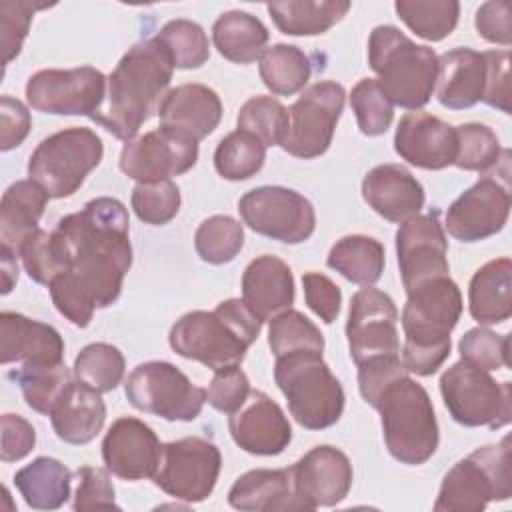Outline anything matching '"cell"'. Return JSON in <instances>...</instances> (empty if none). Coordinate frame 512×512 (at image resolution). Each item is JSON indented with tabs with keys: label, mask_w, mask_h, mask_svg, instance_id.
<instances>
[{
	"label": "cell",
	"mask_w": 512,
	"mask_h": 512,
	"mask_svg": "<svg viewBox=\"0 0 512 512\" xmlns=\"http://www.w3.org/2000/svg\"><path fill=\"white\" fill-rule=\"evenodd\" d=\"M486 88L484 52L460 46L438 58L436 98L448 110H466L478 104Z\"/></svg>",
	"instance_id": "28"
},
{
	"label": "cell",
	"mask_w": 512,
	"mask_h": 512,
	"mask_svg": "<svg viewBox=\"0 0 512 512\" xmlns=\"http://www.w3.org/2000/svg\"><path fill=\"white\" fill-rule=\"evenodd\" d=\"M368 64L392 104L418 110L430 102L438 78V56L432 48L412 42L396 26L382 24L370 32Z\"/></svg>",
	"instance_id": "6"
},
{
	"label": "cell",
	"mask_w": 512,
	"mask_h": 512,
	"mask_svg": "<svg viewBox=\"0 0 512 512\" xmlns=\"http://www.w3.org/2000/svg\"><path fill=\"white\" fill-rule=\"evenodd\" d=\"M460 358L480 370H500L510 366V336L488 328H470L458 342Z\"/></svg>",
	"instance_id": "50"
},
{
	"label": "cell",
	"mask_w": 512,
	"mask_h": 512,
	"mask_svg": "<svg viewBox=\"0 0 512 512\" xmlns=\"http://www.w3.org/2000/svg\"><path fill=\"white\" fill-rule=\"evenodd\" d=\"M16 254L20 256L28 276L38 284L50 286L64 272L62 256L58 252L54 236L52 232H46L42 228L30 232Z\"/></svg>",
	"instance_id": "49"
},
{
	"label": "cell",
	"mask_w": 512,
	"mask_h": 512,
	"mask_svg": "<svg viewBox=\"0 0 512 512\" xmlns=\"http://www.w3.org/2000/svg\"><path fill=\"white\" fill-rule=\"evenodd\" d=\"M76 494H74V502L72 508L76 512H84V510H100V508H120L116 504V496H114V486L110 482L108 470L102 468H94V466H82L76 470Z\"/></svg>",
	"instance_id": "53"
},
{
	"label": "cell",
	"mask_w": 512,
	"mask_h": 512,
	"mask_svg": "<svg viewBox=\"0 0 512 512\" xmlns=\"http://www.w3.org/2000/svg\"><path fill=\"white\" fill-rule=\"evenodd\" d=\"M46 8V4L28 0H2L0 2V50L2 64L8 66L22 50L28 36L34 12Z\"/></svg>",
	"instance_id": "51"
},
{
	"label": "cell",
	"mask_w": 512,
	"mask_h": 512,
	"mask_svg": "<svg viewBox=\"0 0 512 512\" xmlns=\"http://www.w3.org/2000/svg\"><path fill=\"white\" fill-rule=\"evenodd\" d=\"M440 394L452 420L462 426L496 430L512 420V384L496 382L486 370L464 360L444 370Z\"/></svg>",
	"instance_id": "10"
},
{
	"label": "cell",
	"mask_w": 512,
	"mask_h": 512,
	"mask_svg": "<svg viewBox=\"0 0 512 512\" xmlns=\"http://www.w3.org/2000/svg\"><path fill=\"white\" fill-rule=\"evenodd\" d=\"M468 308L478 324H500L512 314V262L494 258L480 266L468 286Z\"/></svg>",
	"instance_id": "31"
},
{
	"label": "cell",
	"mask_w": 512,
	"mask_h": 512,
	"mask_svg": "<svg viewBox=\"0 0 512 512\" xmlns=\"http://www.w3.org/2000/svg\"><path fill=\"white\" fill-rule=\"evenodd\" d=\"M162 456L156 432L132 416L118 418L102 440V458L110 474L122 480L152 478Z\"/></svg>",
	"instance_id": "22"
},
{
	"label": "cell",
	"mask_w": 512,
	"mask_h": 512,
	"mask_svg": "<svg viewBox=\"0 0 512 512\" xmlns=\"http://www.w3.org/2000/svg\"><path fill=\"white\" fill-rule=\"evenodd\" d=\"M394 150L416 168L442 170L456 160V128L428 112H408L396 126Z\"/></svg>",
	"instance_id": "23"
},
{
	"label": "cell",
	"mask_w": 512,
	"mask_h": 512,
	"mask_svg": "<svg viewBox=\"0 0 512 512\" xmlns=\"http://www.w3.org/2000/svg\"><path fill=\"white\" fill-rule=\"evenodd\" d=\"M198 142L170 128H156L132 138L120 152V170L136 182L170 180L194 168Z\"/></svg>",
	"instance_id": "17"
},
{
	"label": "cell",
	"mask_w": 512,
	"mask_h": 512,
	"mask_svg": "<svg viewBox=\"0 0 512 512\" xmlns=\"http://www.w3.org/2000/svg\"><path fill=\"white\" fill-rule=\"evenodd\" d=\"M160 126L182 132L196 142L210 136L222 118L220 96L204 84H180L164 96L158 108Z\"/></svg>",
	"instance_id": "25"
},
{
	"label": "cell",
	"mask_w": 512,
	"mask_h": 512,
	"mask_svg": "<svg viewBox=\"0 0 512 512\" xmlns=\"http://www.w3.org/2000/svg\"><path fill=\"white\" fill-rule=\"evenodd\" d=\"M486 58V88L482 102L510 114V52L508 50H488Z\"/></svg>",
	"instance_id": "55"
},
{
	"label": "cell",
	"mask_w": 512,
	"mask_h": 512,
	"mask_svg": "<svg viewBox=\"0 0 512 512\" xmlns=\"http://www.w3.org/2000/svg\"><path fill=\"white\" fill-rule=\"evenodd\" d=\"M62 358L64 340L54 326L18 312L0 314V362L4 366L10 362H62Z\"/></svg>",
	"instance_id": "26"
},
{
	"label": "cell",
	"mask_w": 512,
	"mask_h": 512,
	"mask_svg": "<svg viewBox=\"0 0 512 512\" xmlns=\"http://www.w3.org/2000/svg\"><path fill=\"white\" fill-rule=\"evenodd\" d=\"M0 270H2V294H8L18 280V264H16L14 252L0 248Z\"/></svg>",
	"instance_id": "59"
},
{
	"label": "cell",
	"mask_w": 512,
	"mask_h": 512,
	"mask_svg": "<svg viewBox=\"0 0 512 512\" xmlns=\"http://www.w3.org/2000/svg\"><path fill=\"white\" fill-rule=\"evenodd\" d=\"M250 382L240 364L226 366L214 372V378L206 390V402L218 412H236L250 394Z\"/></svg>",
	"instance_id": "52"
},
{
	"label": "cell",
	"mask_w": 512,
	"mask_h": 512,
	"mask_svg": "<svg viewBox=\"0 0 512 512\" xmlns=\"http://www.w3.org/2000/svg\"><path fill=\"white\" fill-rule=\"evenodd\" d=\"M344 86L334 80H320L302 90L288 108V128L282 148L296 158L322 156L330 144L344 110Z\"/></svg>",
	"instance_id": "12"
},
{
	"label": "cell",
	"mask_w": 512,
	"mask_h": 512,
	"mask_svg": "<svg viewBox=\"0 0 512 512\" xmlns=\"http://www.w3.org/2000/svg\"><path fill=\"white\" fill-rule=\"evenodd\" d=\"M304 286V300L308 308L326 324H332L342 306V292L340 288L320 272H306L302 276Z\"/></svg>",
	"instance_id": "54"
},
{
	"label": "cell",
	"mask_w": 512,
	"mask_h": 512,
	"mask_svg": "<svg viewBox=\"0 0 512 512\" xmlns=\"http://www.w3.org/2000/svg\"><path fill=\"white\" fill-rule=\"evenodd\" d=\"M124 394L134 408L172 422L196 420L206 404V390L162 360L138 364L124 382Z\"/></svg>",
	"instance_id": "11"
},
{
	"label": "cell",
	"mask_w": 512,
	"mask_h": 512,
	"mask_svg": "<svg viewBox=\"0 0 512 512\" xmlns=\"http://www.w3.org/2000/svg\"><path fill=\"white\" fill-rule=\"evenodd\" d=\"M180 188L172 180L138 182L132 190V210L144 224L164 226L180 210Z\"/></svg>",
	"instance_id": "48"
},
{
	"label": "cell",
	"mask_w": 512,
	"mask_h": 512,
	"mask_svg": "<svg viewBox=\"0 0 512 512\" xmlns=\"http://www.w3.org/2000/svg\"><path fill=\"white\" fill-rule=\"evenodd\" d=\"M64 272L48 286L56 310L86 328L94 310L114 304L132 266L130 218L118 198L100 196L52 230Z\"/></svg>",
	"instance_id": "1"
},
{
	"label": "cell",
	"mask_w": 512,
	"mask_h": 512,
	"mask_svg": "<svg viewBox=\"0 0 512 512\" xmlns=\"http://www.w3.org/2000/svg\"><path fill=\"white\" fill-rule=\"evenodd\" d=\"M48 192L34 180H18L6 188L0 202V242L2 248L18 252L24 238L38 228L48 204Z\"/></svg>",
	"instance_id": "32"
},
{
	"label": "cell",
	"mask_w": 512,
	"mask_h": 512,
	"mask_svg": "<svg viewBox=\"0 0 512 512\" xmlns=\"http://www.w3.org/2000/svg\"><path fill=\"white\" fill-rule=\"evenodd\" d=\"M396 254L404 290L450 276L448 266V240L438 212L416 214L400 224L396 232Z\"/></svg>",
	"instance_id": "19"
},
{
	"label": "cell",
	"mask_w": 512,
	"mask_h": 512,
	"mask_svg": "<svg viewBox=\"0 0 512 512\" xmlns=\"http://www.w3.org/2000/svg\"><path fill=\"white\" fill-rule=\"evenodd\" d=\"M48 416L62 442L88 444L106 422V404L98 390L76 378L60 392Z\"/></svg>",
	"instance_id": "27"
},
{
	"label": "cell",
	"mask_w": 512,
	"mask_h": 512,
	"mask_svg": "<svg viewBox=\"0 0 512 512\" xmlns=\"http://www.w3.org/2000/svg\"><path fill=\"white\" fill-rule=\"evenodd\" d=\"M370 406L380 412L384 444L394 460L420 466L432 458L440 440L434 406L408 372L384 384Z\"/></svg>",
	"instance_id": "5"
},
{
	"label": "cell",
	"mask_w": 512,
	"mask_h": 512,
	"mask_svg": "<svg viewBox=\"0 0 512 512\" xmlns=\"http://www.w3.org/2000/svg\"><path fill=\"white\" fill-rule=\"evenodd\" d=\"M266 160V146L244 130H234L224 136L214 152L216 172L226 180H248Z\"/></svg>",
	"instance_id": "40"
},
{
	"label": "cell",
	"mask_w": 512,
	"mask_h": 512,
	"mask_svg": "<svg viewBox=\"0 0 512 512\" xmlns=\"http://www.w3.org/2000/svg\"><path fill=\"white\" fill-rule=\"evenodd\" d=\"M228 504L236 510H310L294 492L290 470L256 468L242 474L228 492Z\"/></svg>",
	"instance_id": "30"
},
{
	"label": "cell",
	"mask_w": 512,
	"mask_h": 512,
	"mask_svg": "<svg viewBox=\"0 0 512 512\" xmlns=\"http://www.w3.org/2000/svg\"><path fill=\"white\" fill-rule=\"evenodd\" d=\"M104 144L90 128H64L44 138L28 160V176L50 198L72 196L102 162Z\"/></svg>",
	"instance_id": "9"
},
{
	"label": "cell",
	"mask_w": 512,
	"mask_h": 512,
	"mask_svg": "<svg viewBox=\"0 0 512 512\" xmlns=\"http://www.w3.org/2000/svg\"><path fill=\"white\" fill-rule=\"evenodd\" d=\"M236 124L266 148L280 146L288 128V108L272 96H252L242 104Z\"/></svg>",
	"instance_id": "45"
},
{
	"label": "cell",
	"mask_w": 512,
	"mask_h": 512,
	"mask_svg": "<svg viewBox=\"0 0 512 512\" xmlns=\"http://www.w3.org/2000/svg\"><path fill=\"white\" fill-rule=\"evenodd\" d=\"M268 346L276 358L298 350L322 352L324 336L302 312L288 308L272 316L268 326Z\"/></svg>",
	"instance_id": "44"
},
{
	"label": "cell",
	"mask_w": 512,
	"mask_h": 512,
	"mask_svg": "<svg viewBox=\"0 0 512 512\" xmlns=\"http://www.w3.org/2000/svg\"><path fill=\"white\" fill-rule=\"evenodd\" d=\"M258 72L272 94L292 96L308 84L312 62L298 46L274 44L262 52Z\"/></svg>",
	"instance_id": "37"
},
{
	"label": "cell",
	"mask_w": 512,
	"mask_h": 512,
	"mask_svg": "<svg viewBox=\"0 0 512 512\" xmlns=\"http://www.w3.org/2000/svg\"><path fill=\"white\" fill-rule=\"evenodd\" d=\"M108 78L94 66L68 70H40L26 82L28 104L44 114L88 116L100 112L106 98Z\"/></svg>",
	"instance_id": "15"
},
{
	"label": "cell",
	"mask_w": 512,
	"mask_h": 512,
	"mask_svg": "<svg viewBox=\"0 0 512 512\" xmlns=\"http://www.w3.org/2000/svg\"><path fill=\"white\" fill-rule=\"evenodd\" d=\"M126 362L122 352L106 342H94L80 350L74 360V376L98 390L112 392L124 378Z\"/></svg>",
	"instance_id": "43"
},
{
	"label": "cell",
	"mask_w": 512,
	"mask_h": 512,
	"mask_svg": "<svg viewBox=\"0 0 512 512\" xmlns=\"http://www.w3.org/2000/svg\"><path fill=\"white\" fill-rule=\"evenodd\" d=\"M8 378L20 386L24 402L40 414L50 412L60 392L72 380L64 362L22 364L20 368L8 372Z\"/></svg>",
	"instance_id": "38"
},
{
	"label": "cell",
	"mask_w": 512,
	"mask_h": 512,
	"mask_svg": "<svg viewBox=\"0 0 512 512\" xmlns=\"http://www.w3.org/2000/svg\"><path fill=\"white\" fill-rule=\"evenodd\" d=\"M32 120L28 108L12 98V96H2L0 98V150L8 152L16 146H20L28 132H30Z\"/></svg>",
	"instance_id": "58"
},
{
	"label": "cell",
	"mask_w": 512,
	"mask_h": 512,
	"mask_svg": "<svg viewBox=\"0 0 512 512\" xmlns=\"http://www.w3.org/2000/svg\"><path fill=\"white\" fill-rule=\"evenodd\" d=\"M394 10L416 36L428 42L450 36L460 16V4L454 0H398Z\"/></svg>",
	"instance_id": "39"
},
{
	"label": "cell",
	"mask_w": 512,
	"mask_h": 512,
	"mask_svg": "<svg viewBox=\"0 0 512 512\" xmlns=\"http://www.w3.org/2000/svg\"><path fill=\"white\" fill-rule=\"evenodd\" d=\"M242 300L262 322L288 310L294 302L290 266L272 254L254 258L242 274Z\"/></svg>",
	"instance_id": "29"
},
{
	"label": "cell",
	"mask_w": 512,
	"mask_h": 512,
	"mask_svg": "<svg viewBox=\"0 0 512 512\" xmlns=\"http://www.w3.org/2000/svg\"><path fill=\"white\" fill-rule=\"evenodd\" d=\"M238 212L256 234L284 244L306 242L316 228L312 202L284 186H260L246 192L238 200Z\"/></svg>",
	"instance_id": "14"
},
{
	"label": "cell",
	"mask_w": 512,
	"mask_h": 512,
	"mask_svg": "<svg viewBox=\"0 0 512 512\" xmlns=\"http://www.w3.org/2000/svg\"><path fill=\"white\" fill-rule=\"evenodd\" d=\"M406 294L400 360L408 374L432 376L450 354V332L462 314V294L450 276L428 280Z\"/></svg>",
	"instance_id": "3"
},
{
	"label": "cell",
	"mask_w": 512,
	"mask_h": 512,
	"mask_svg": "<svg viewBox=\"0 0 512 512\" xmlns=\"http://www.w3.org/2000/svg\"><path fill=\"white\" fill-rule=\"evenodd\" d=\"M346 0H288L266 6L276 28L288 36H316L336 26L350 10Z\"/></svg>",
	"instance_id": "35"
},
{
	"label": "cell",
	"mask_w": 512,
	"mask_h": 512,
	"mask_svg": "<svg viewBox=\"0 0 512 512\" xmlns=\"http://www.w3.org/2000/svg\"><path fill=\"white\" fill-rule=\"evenodd\" d=\"M220 468L222 456L214 442L186 436L162 444L160 464L152 480L168 496L194 504L212 494Z\"/></svg>",
	"instance_id": "13"
},
{
	"label": "cell",
	"mask_w": 512,
	"mask_h": 512,
	"mask_svg": "<svg viewBox=\"0 0 512 512\" xmlns=\"http://www.w3.org/2000/svg\"><path fill=\"white\" fill-rule=\"evenodd\" d=\"M326 264L354 284L372 286L384 272L386 254L380 240L364 234H350L336 240L328 252Z\"/></svg>",
	"instance_id": "36"
},
{
	"label": "cell",
	"mask_w": 512,
	"mask_h": 512,
	"mask_svg": "<svg viewBox=\"0 0 512 512\" xmlns=\"http://www.w3.org/2000/svg\"><path fill=\"white\" fill-rule=\"evenodd\" d=\"M244 246V226L226 214L206 218L194 234V248L208 264L232 262Z\"/></svg>",
	"instance_id": "42"
},
{
	"label": "cell",
	"mask_w": 512,
	"mask_h": 512,
	"mask_svg": "<svg viewBox=\"0 0 512 512\" xmlns=\"http://www.w3.org/2000/svg\"><path fill=\"white\" fill-rule=\"evenodd\" d=\"M512 4L508 0L484 2L474 16V26L478 34L500 46H510L512 42Z\"/></svg>",
	"instance_id": "56"
},
{
	"label": "cell",
	"mask_w": 512,
	"mask_h": 512,
	"mask_svg": "<svg viewBox=\"0 0 512 512\" xmlns=\"http://www.w3.org/2000/svg\"><path fill=\"white\" fill-rule=\"evenodd\" d=\"M174 64L156 38L128 48L108 76L106 106L92 118L114 138L130 142L140 126L158 114L168 94Z\"/></svg>",
	"instance_id": "2"
},
{
	"label": "cell",
	"mask_w": 512,
	"mask_h": 512,
	"mask_svg": "<svg viewBox=\"0 0 512 512\" xmlns=\"http://www.w3.org/2000/svg\"><path fill=\"white\" fill-rule=\"evenodd\" d=\"M274 380L294 420L306 430H324L344 412V388L322 352L298 350L276 358Z\"/></svg>",
	"instance_id": "7"
},
{
	"label": "cell",
	"mask_w": 512,
	"mask_h": 512,
	"mask_svg": "<svg viewBox=\"0 0 512 512\" xmlns=\"http://www.w3.org/2000/svg\"><path fill=\"white\" fill-rule=\"evenodd\" d=\"M288 470L294 492L310 510L342 502L350 492L354 476L348 456L328 444L314 446Z\"/></svg>",
	"instance_id": "20"
},
{
	"label": "cell",
	"mask_w": 512,
	"mask_h": 512,
	"mask_svg": "<svg viewBox=\"0 0 512 512\" xmlns=\"http://www.w3.org/2000/svg\"><path fill=\"white\" fill-rule=\"evenodd\" d=\"M268 28L260 18L244 10H230L216 18L212 26V42L216 50L230 62L250 64L260 60L268 42Z\"/></svg>",
	"instance_id": "34"
},
{
	"label": "cell",
	"mask_w": 512,
	"mask_h": 512,
	"mask_svg": "<svg viewBox=\"0 0 512 512\" xmlns=\"http://www.w3.org/2000/svg\"><path fill=\"white\" fill-rule=\"evenodd\" d=\"M24 502L34 510H56L70 498L72 472L56 458L38 456L14 474Z\"/></svg>",
	"instance_id": "33"
},
{
	"label": "cell",
	"mask_w": 512,
	"mask_h": 512,
	"mask_svg": "<svg viewBox=\"0 0 512 512\" xmlns=\"http://www.w3.org/2000/svg\"><path fill=\"white\" fill-rule=\"evenodd\" d=\"M262 320L240 298L222 300L212 312L194 310L174 322L170 348L210 370L240 364L262 330Z\"/></svg>",
	"instance_id": "4"
},
{
	"label": "cell",
	"mask_w": 512,
	"mask_h": 512,
	"mask_svg": "<svg viewBox=\"0 0 512 512\" xmlns=\"http://www.w3.org/2000/svg\"><path fill=\"white\" fill-rule=\"evenodd\" d=\"M456 136H458V152L454 166L460 170H470V172H488L494 168L504 150L500 146L498 136L494 134L492 128L478 124V122H468L456 126Z\"/></svg>",
	"instance_id": "46"
},
{
	"label": "cell",
	"mask_w": 512,
	"mask_h": 512,
	"mask_svg": "<svg viewBox=\"0 0 512 512\" xmlns=\"http://www.w3.org/2000/svg\"><path fill=\"white\" fill-rule=\"evenodd\" d=\"M504 174L482 176L446 210V230L460 242H478L498 234L510 214V184Z\"/></svg>",
	"instance_id": "18"
},
{
	"label": "cell",
	"mask_w": 512,
	"mask_h": 512,
	"mask_svg": "<svg viewBox=\"0 0 512 512\" xmlns=\"http://www.w3.org/2000/svg\"><path fill=\"white\" fill-rule=\"evenodd\" d=\"M362 198L388 222H406L424 208V188L400 164L374 166L362 180Z\"/></svg>",
	"instance_id": "24"
},
{
	"label": "cell",
	"mask_w": 512,
	"mask_h": 512,
	"mask_svg": "<svg viewBox=\"0 0 512 512\" xmlns=\"http://www.w3.org/2000/svg\"><path fill=\"white\" fill-rule=\"evenodd\" d=\"M512 494L510 436L476 448L458 460L442 478L436 512H480L488 502L508 500Z\"/></svg>",
	"instance_id": "8"
},
{
	"label": "cell",
	"mask_w": 512,
	"mask_h": 512,
	"mask_svg": "<svg viewBox=\"0 0 512 512\" xmlns=\"http://www.w3.org/2000/svg\"><path fill=\"white\" fill-rule=\"evenodd\" d=\"M228 428L236 446L256 456H276L292 440L288 416L262 390H250L244 404L230 414Z\"/></svg>",
	"instance_id": "21"
},
{
	"label": "cell",
	"mask_w": 512,
	"mask_h": 512,
	"mask_svg": "<svg viewBox=\"0 0 512 512\" xmlns=\"http://www.w3.org/2000/svg\"><path fill=\"white\" fill-rule=\"evenodd\" d=\"M0 424H2V446H0L2 462H16L28 456L36 444L34 426L20 414H4Z\"/></svg>",
	"instance_id": "57"
},
{
	"label": "cell",
	"mask_w": 512,
	"mask_h": 512,
	"mask_svg": "<svg viewBox=\"0 0 512 512\" xmlns=\"http://www.w3.org/2000/svg\"><path fill=\"white\" fill-rule=\"evenodd\" d=\"M156 40L168 52L174 68H200L210 58L208 36L204 28L192 20L176 18L166 22L156 34Z\"/></svg>",
	"instance_id": "41"
},
{
	"label": "cell",
	"mask_w": 512,
	"mask_h": 512,
	"mask_svg": "<svg viewBox=\"0 0 512 512\" xmlns=\"http://www.w3.org/2000/svg\"><path fill=\"white\" fill-rule=\"evenodd\" d=\"M346 338L356 366L372 360L400 358L398 308L394 300L378 288H360L350 300Z\"/></svg>",
	"instance_id": "16"
},
{
	"label": "cell",
	"mask_w": 512,
	"mask_h": 512,
	"mask_svg": "<svg viewBox=\"0 0 512 512\" xmlns=\"http://www.w3.org/2000/svg\"><path fill=\"white\" fill-rule=\"evenodd\" d=\"M350 106L362 134H384L394 118V104L382 92L376 78H362L350 92Z\"/></svg>",
	"instance_id": "47"
}]
</instances>
